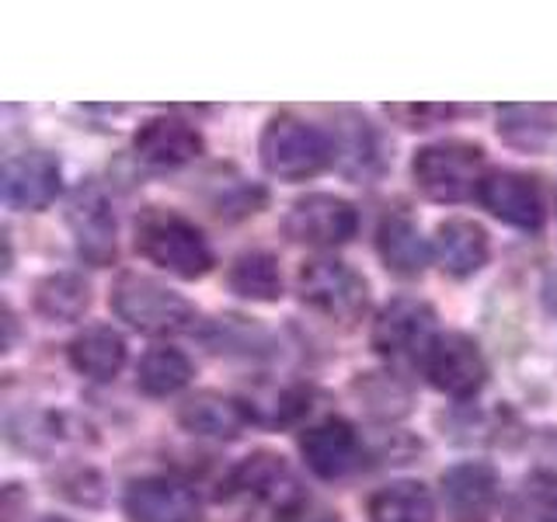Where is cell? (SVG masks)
<instances>
[{
    "instance_id": "d4e9b609",
    "label": "cell",
    "mask_w": 557,
    "mask_h": 522,
    "mask_svg": "<svg viewBox=\"0 0 557 522\" xmlns=\"http://www.w3.org/2000/svg\"><path fill=\"white\" fill-rule=\"evenodd\" d=\"M226 283L251 303H275L283 296V269H278V258L269 251H244L231 261Z\"/></svg>"
},
{
    "instance_id": "4fadbf2b",
    "label": "cell",
    "mask_w": 557,
    "mask_h": 522,
    "mask_svg": "<svg viewBox=\"0 0 557 522\" xmlns=\"http://www.w3.org/2000/svg\"><path fill=\"white\" fill-rule=\"evenodd\" d=\"M63 171L60 161L46 150H25L8 157L4 164V199L22 213H42L60 196Z\"/></svg>"
},
{
    "instance_id": "f546056e",
    "label": "cell",
    "mask_w": 557,
    "mask_h": 522,
    "mask_svg": "<svg viewBox=\"0 0 557 522\" xmlns=\"http://www.w3.org/2000/svg\"><path fill=\"white\" fill-rule=\"evenodd\" d=\"M275 522H342V519L321 498H310L304 492H296L286 505H278L275 509Z\"/></svg>"
},
{
    "instance_id": "5bb4252c",
    "label": "cell",
    "mask_w": 557,
    "mask_h": 522,
    "mask_svg": "<svg viewBox=\"0 0 557 522\" xmlns=\"http://www.w3.org/2000/svg\"><path fill=\"white\" fill-rule=\"evenodd\" d=\"M440 484L449 522H492L498 509V474L492 463H457L446 470Z\"/></svg>"
},
{
    "instance_id": "2e32d148",
    "label": "cell",
    "mask_w": 557,
    "mask_h": 522,
    "mask_svg": "<svg viewBox=\"0 0 557 522\" xmlns=\"http://www.w3.org/2000/svg\"><path fill=\"white\" fill-rule=\"evenodd\" d=\"M300 487H296L286 460L278 452L258 449L248 460H240L231 477H226L220 498H251V501H272L275 509L286 505Z\"/></svg>"
},
{
    "instance_id": "4316f807",
    "label": "cell",
    "mask_w": 557,
    "mask_h": 522,
    "mask_svg": "<svg viewBox=\"0 0 557 522\" xmlns=\"http://www.w3.org/2000/svg\"><path fill=\"white\" fill-rule=\"evenodd\" d=\"M352 390L373 418H400L411 408V394L394 373H362L356 376Z\"/></svg>"
},
{
    "instance_id": "83f0119b",
    "label": "cell",
    "mask_w": 557,
    "mask_h": 522,
    "mask_svg": "<svg viewBox=\"0 0 557 522\" xmlns=\"http://www.w3.org/2000/svg\"><path fill=\"white\" fill-rule=\"evenodd\" d=\"M509 522H557V477L533 474L509 498Z\"/></svg>"
},
{
    "instance_id": "5b68a950",
    "label": "cell",
    "mask_w": 557,
    "mask_h": 522,
    "mask_svg": "<svg viewBox=\"0 0 557 522\" xmlns=\"http://www.w3.org/2000/svg\"><path fill=\"white\" fill-rule=\"evenodd\" d=\"M300 300L331 324H356L370 303V283L338 258H310L296 275Z\"/></svg>"
},
{
    "instance_id": "8992f818",
    "label": "cell",
    "mask_w": 557,
    "mask_h": 522,
    "mask_svg": "<svg viewBox=\"0 0 557 522\" xmlns=\"http://www.w3.org/2000/svg\"><path fill=\"white\" fill-rule=\"evenodd\" d=\"M66 226H70V234H74L77 254L87 265H95V269L112 265L119 254L115 213L98 182H81L74 188V196L66 202Z\"/></svg>"
},
{
    "instance_id": "e0dca14e",
    "label": "cell",
    "mask_w": 557,
    "mask_h": 522,
    "mask_svg": "<svg viewBox=\"0 0 557 522\" xmlns=\"http://www.w3.org/2000/svg\"><path fill=\"white\" fill-rule=\"evenodd\" d=\"M255 422V411L220 390H199L178 408V425L202 439H237Z\"/></svg>"
},
{
    "instance_id": "6da1fadb",
    "label": "cell",
    "mask_w": 557,
    "mask_h": 522,
    "mask_svg": "<svg viewBox=\"0 0 557 522\" xmlns=\"http://www.w3.org/2000/svg\"><path fill=\"white\" fill-rule=\"evenodd\" d=\"M136 251L161 272L174 278H202L213 269V248L202 237V231L182 213L164 206H147L136 216Z\"/></svg>"
},
{
    "instance_id": "8fae6325",
    "label": "cell",
    "mask_w": 557,
    "mask_h": 522,
    "mask_svg": "<svg viewBox=\"0 0 557 522\" xmlns=\"http://www.w3.org/2000/svg\"><path fill=\"white\" fill-rule=\"evenodd\" d=\"M129 522H199L202 501L185 481H174L164 474L139 477L126 487L122 498Z\"/></svg>"
},
{
    "instance_id": "7402d4cb",
    "label": "cell",
    "mask_w": 557,
    "mask_h": 522,
    "mask_svg": "<svg viewBox=\"0 0 557 522\" xmlns=\"http://www.w3.org/2000/svg\"><path fill=\"white\" fill-rule=\"evenodd\" d=\"M370 522H435V501L422 481H391L366 501Z\"/></svg>"
},
{
    "instance_id": "9c48e42d",
    "label": "cell",
    "mask_w": 557,
    "mask_h": 522,
    "mask_svg": "<svg viewBox=\"0 0 557 522\" xmlns=\"http://www.w3.org/2000/svg\"><path fill=\"white\" fill-rule=\"evenodd\" d=\"M422 370L435 390L457 400L474 397L487 380V362L478 341L460 335V331H449V335H440L432 341L422 359Z\"/></svg>"
},
{
    "instance_id": "603a6c76",
    "label": "cell",
    "mask_w": 557,
    "mask_h": 522,
    "mask_svg": "<svg viewBox=\"0 0 557 522\" xmlns=\"http://www.w3.org/2000/svg\"><path fill=\"white\" fill-rule=\"evenodd\" d=\"M32 303L39 318L70 324V321H81L87 307H91V286H87V278L77 272H52L39 278Z\"/></svg>"
},
{
    "instance_id": "7c38bea8",
    "label": "cell",
    "mask_w": 557,
    "mask_h": 522,
    "mask_svg": "<svg viewBox=\"0 0 557 522\" xmlns=\"http://www.w3.org/2000/svg\"><path fill=\"white\" fill-rule=\"evenodd\" d=\"M300 457L321 481H342L362 467V439L345 418H324L300 435Z\"/></svg>"
},
{
    "instance_id": "1f68e13d",
    "label": "cell",
    "mask_w": 557,
    "mask_h": 522,
    "mask_svg": "<svg viewBox=\"0 0 557 522\" xmlns=\"http://www.w3.org/2000/svg\"><path fill=\"white\" fill-rule=\"evenodd\" d=\"M42 522H70V519H60V515H49V519H42Z\"/></svg>"
},
{
    "instance_id": "cb8c5ba5",
    "label": "cell",
    "mask_w": 557,
    "mask_h": 522,
    "mask_svg": "<svg viewBox=\"0 0 557 522\" xmlns=\"http://www.w3.org/2000/svg\"><path fill=\"white\" fill-rule=\"evenodd\" d=\"M498 136L516 150H547L557 136V119L547 104H502Z\"/></svg>"
},
{
    "instance_id": "d6986e66",
    "label": "cell",
    "mask_w": 557,
    "mask_h": 522,
    "mask_svg": "<svg viewBox=\"0 0 557 522\" xmlns=\"http://www.w3.org/2000/svg\"><path fill=\"white\" fill-rule=\"evenodd\" d=\"M487 254H492V240L481 223L453 216L435 226V258L446 275L470 278L487 265Z\"/></svg>"
},
{
    "instance_id": "7a4b0ae2",
    "label": "cell",
    "mask_w": 557,
    "mask_h": 522,
    "mask_svg": "<svg viewBox=\"0 0 557 522\" xmlns=\"http://www.w3.org/2000/svg\"><path fill=\"white\" fill-rule=\"evenodd\" d=\"M261 167L278 182H307L335 161V144L324 129H318L313 122L283 112L269 119L265 133H261Z\"/></svg>"
},
{
    "instance_id": "277c9868",
    "label": "cell",
    "mask_w": 557,
    "mask_h": 522,
    "mask_svg": "<svg viewBox=\"0 0 557 522\" xmlns=\"http://www.w3.org/2000/svg\"><path fill=\"white\" fill-rule=\"evenodd\" d=\"M109 300L115 318L126 321L133 331H144V335H178V331H188L191 321H196V307L182 293H174L164 283L139 272L119 275Z\"/></svg>"
},
{
    "instance_id": "ba28073f",
    "label": "cell",
    "mask_w": 557,
    "mask_h": 522,
    "mask_svg": "<svg viewBox=\"0 0 557 522\" xmlns=\"http://www.w3.org/2000/svg\"><path fill=\"white\" fill-rule=\"evenodd\" d=\"M283 231L293 244H307V248H338V244L356 237L359 213H356V206L342 196L310 191V196L296 199L289 206Z\"/></svg>"
},
{
    "instance_id": "52a82bcc",
    "label": "cell",
    "mask_w": 557,
    "mask_h": 522,
    "mask_svg": "<svg viewBox=\"0 0 557 522\" xmlns=\"http://www.w3.org/2000/svg\"><path fill=\"white\" fill-rule=\"evenodd\" d=\"M435 335V310L418 296H394L373 321V348L383 359H425Z\"/></svg>"
},
{
    "instance_id": "ffe728a7",
    "label": "cell",
    "mask_w": 557,
    "mask_h": 522,
    "mask_svg": "<svg viewBox=\"0 0 557 522\" xmlns=\"http://www.w3.org/2000/svg\"><path fill=\"white\" fill-rule=\"evenodd\" d=\"M66 359L74 365V373L95 383H109L126 365V338L112 324H87L66 345Z\"/></svg>"
},
{
    "instance_id": "3957f363",
    "label": "cell",
    "mask_w": 557,
    "mask_h": 522,
    "mask_svg": "<svg viewBox=\"0 0 557 522\" xmlns=\"http://www.w3.org/2000/svg\"><path fill=\"white\" fill-rule=\"evenodd\" d=\"M411 178L432 202H463L484 182V147L470 139H440L411 157Z\"/></svg>"
},
{
    "instance_id": "f1b7e54d",
    "label": "cell",
    "mask_w": 557,
    "mask_h": 522,
    "mask_svg": "<svg viewBox=\"0 0 557 522\" xmlns=\"http://www.w3.org/2000/svg\"><path fill=\"white\" fill-rule=\"evenodd\" d=\"M460 109H453V104H391L387 115L397 119L405 129H435L449 122Z\"/></svg>"
},
{
    "instance_id": "9a60e30c",
    "label": "cell",
    "mask_w": 557,
    "mask_h": 522,
    "mask_svg": "<svg viewBox=\"0 0 557 522\" xmlns=\"http://www.w3.org/2000/svg\"><path fill=\"white\" fill-rule=\"evenodd\" d=\"M202 147L206 144H202L199 129L191 126V122L174 119V115H153L133 136V150L139 161L150 167H161V171L191 164L202 153Z\"/></svg>"
},
{
    "instance_id": "ac0fdd59",
    "label": "cell",
    "mask_w": 557,
    "mask_h": 522,
    "mask_svg": "<svg viewBox=\"0 0 557 522\" xmlns=\"http://www.w3.org/2000/svg\"><path fill=\"white\" fill-rule=\"evenodd\" d=\"M376 251L383 265H387V272H394L397 278H418L429 265V244L408 209H391V213L380 220Z\"/></svg>"
},
{
    "instance_id": "30bf717a",
    "label": "cell",
    "mask_w": 557,
    "mask_h": 522,
    "mask_svg": "<svg viewBox=\"0 0 557 522\" xmlns=\"http://www.w3.org/2000/svg\"><path fill=\"white\" fill-rule=\"evenodd\" d=\"M478 199L495 220L516 226V231H527V234H536L547 220L540 182L522 171H509V167L487 171L478 188Z\"/></svg>"
},
{
    "instance_id": "484cf974",
    "label": "cell",
    "mask_w": 557,
    "mask_h": 522,
    "mask_svg": "<svg viewBox=\"0 0 557 522\" xmlns=\"http://www.w3.org/2000/svg\"><path fill=\"white\" fill-rule=\"evenodd\" d=\"M188 380H191V359L182 348H171V345L150 348L136 365V383L147 397H171L182 387H188Z\"/></svg>"
},
{
    "instance_id": "44dd1931",
    "label": "cell",
    "mask_w": 557,
    "mask_h": 522,
    "mask_svg": "<svg viewBox=\"0 0 557 522\" xmlns=\"http://www.w3.org/2000/svg\"><path fill=\"white\" fill-rule=\"evenodd\" d=\"M335 157L348 178H376L383 171V147L376 129L356 112H342V122L335 126Z\"/></svg>"
},
{
    "instance_id": "4dcf8cb0",
    "label": "cell",
    "mask_w": 557,
    "mask_h": 522,
    "mask_svg": "<svg viewBox=\"0 0 557 522\" xmlns=\"http://www.w3.org/2000/svg\"><path fill=\"white\" fill-rule=\"evenodd\" d=\"M544 300H547V307H550V313L557 318V272L547 278V286H544Z\"/></svg>"
}]
</instances>
